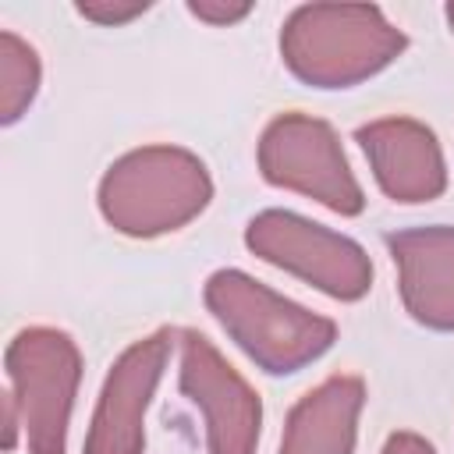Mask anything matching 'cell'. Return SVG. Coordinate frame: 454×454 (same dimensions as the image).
<instances>
[{
  "instance_id": "obj_1",
  "label": "cell",
  "mask_w": 454,
  "mask_h": 454,
  "mask_svg": "<svg viewBox=\"0 0 454 454\" xmlns=\"http://www.w3.org/2000/svg\"><path fill=\"white\" fill-rule=\"evenodd\" d=\"M404 50L408 35L376 4H305L280 28L284 67L312 89H351Z\"/></svg>"
},
{
  "instance_id": "obj_2",
  "label": "cell",
  "mask_w": 454,
  "mask_h": 454,
  "mask_svg": "<svg viewBox=\"0 0 454 454\" xmlns=\"http://www.w3.org/2000/svg\"><path fill=\"white\" fill-rule=\"evenodd\" d=\"M202 301L248 362L270 376H291L319 362L337 340L333 319L284 298L241 270L209 273Z\"/></svg>"
},
{
  "instance_id": "obj_3",
  "label": "cell",
  "mask_w": 454,
  "mask_h": 454,
  "mask_svg": "<svg viewBox=\"0 0 454 454\" xmlns=\"http://www.w3.org/2000/svg\"><path fill=\"white\" fill-rule=\"evenodd\" d=\"M213 199L206 163L181 145H142L117 156L96 192L103 220L128 238L188 227Z\"/></svg>"
},
{
  "instance_id": "obj_4",
  "label": "cell",
  "mask_w": 454,
  "mask_h": 454,
  "mask_svg": "<svg viewBox=\"0 0 454 454\" xmlns=\"http://www.w3.org/2000/svg\"><path fill=\"white\" fill-rule=\"evenodd\" d=\"M7 390L18 401L28 454H67L71 411L82 383V351L57 326H25L4 351Z\"/></svg>"
},
{
  "instance_id": "obj_5",
  "label": "cell",
  "mask_w": 454,
  "mask_h": 454,
  "mask_svg": "<svg viewBox=\"0 0 454 454\" xmlns=\"http://www.w3.org/2000/svg\"><path fill=\"white\" fill-rule=\"evenodd\" d=\"M255 160L273 188L298 192L337 216H358L365 209V192L340 149L337 131L312 114H277L259 138Z\"/></svg>"
},
{
  "instance_id": "obj_6",
  "label": "cell",
  "mask_w": 454,
  "mask_h": 454,
  "mask_svg": "<svg viewBox=\"0 0 454 454\" xmlns=\"http://www.w3.org/2000/svg\"><path fill=\"white\" fill-rule=\"evenodd\" d=\"M245 245L262 262L312 284L326 298L358 301L372 287V262L358 241L291 209H262L245 227Z\"/></svg>"
},
{
  "instance_id": "obj_7",
  "label": "cell",
  "mask_w": 454,
  "mask_h": 454,
  "mask_svg": "<svg viewBox=\"0 0 454 454\" xmlns=\"http://www.w3.org/2000/svg\"><path fill=\"white\" fill-rule=\"evenodd\" d=\"M181 394L202 411L209 454H255L262 433V401L248 380L199 330H181Z\"/></svg>"
},
{
  "instance_id": "obj_8",
  "label": "cell",
  "mask_w": 454,
  "mask_h": 454,
  "mask_svg": "<svg viewBox=\"0 0 454 454\" xmlns=\"http://www.w3.org/2000/svg\"><path fill=\"white\" fill-rule=\"evenodd\" d=\"M174 330L160 326L121 351L110 365L82 454H145V411L170 362Z\"/></svg>"
},
{
  "instance_id": "obj_9",
  "label": "cell",
  "mask_w": 454,
  "mask_h": 454,
  "mask_svg": "<svg viewBox=\"0 0 454 454\" xmlns=\"http://www.w3.org/2000/svg\"><path fill=\"white\" fill-rule=\"evenodd\" d=\"M355 142L380 184L401 206L433 202L447 188V163L440 138L415 117H380L355 131Z\"/></svg>"
},
{
  "instance_id": "obj_10",
  "label": "cell",
  "mask_w": 454,
  "mask_h": 454,
  "mask_svg": "<svg viewBox=\"0 0 454 454\" xmlns=\"http://www.w3.org/2000/svg\"><path fill=\"white\" fill-rule=\"evenodd\" d=\"M383 241L397 266L404 312L429 330H454V227H408Z\"/></svg>"
},
{
  "instance_id": "obj_11",
  "label": "cell",
  "mask_w": 454,
  "mask_h": 454,
  "mask_svg": "<svg viewBox=\"0 0 454 454\" xmlns=\"http://www.w3.org/2000/svg\"><path fill=\"white\" fill-rule=\"evenodd\" d=\"M365 383L358 376H330L294 401L277 454H355Z\"/></svg>"
},
{
  "instance_id": "obj_12",
  "label": "cell",
  "mask_w": 454,
  "mask_h": 454,
  "mask_svg": "<svg viewBox=\"0 0 454 454\" xmlns=\"http://www.w3.org/2000/svg\"><path fill=\"white\" fill-rule=\"evenodd\" d=\"M43 82V60L32 43H25L18 32H0V121L14 124L28 114L35 92Z\"/></svg>"
},
{
  "instance_id": "obj_13",
  "label": "cell",
  "mask_w": 454,
  "mask_h": 454,
  "mask_svg": "<svg viewBox=\"0 0 454 454\" xmlns=\"http://www.w3.org/2000/svg\"><path fill=\"white\" fill-rule=\"evenodd\" d=\"M149 11V4H110V0H92V4H78V14L96 21V25H106V28H117V25H128L135 18H142Z\"/></svg>"
},
{
  "instance_id": "obj_14",
  "label": "cell",
  "mask_w": 454,
  "mask_h": 454,
  "mask_svg": "<svg viewBox=\"0 0 454 454\" xmlns=\"http://www.w3.org/2000/svg\"><path fill=\"white\" fill-rule=\"evenodd\" d=\"M188 14L213 25V28H227L241 18L252 14V4H231V0H199V4H188Z\"/></svg>"
},
{
  "instance_id": "obj_15",
  "label": "cell",
  "mask_w": 454,
  "mask_h": 454,
  "mask_svg": "<svg viewBox=\"0 0 454 454\" xmlns=\"http://www.w3.org/2000/svg\"><path fill=\"white\" fill-rule=\"evenodd\" d=\"M380 454H436V447L426 436L411 433V429H397V433L387 436V443H383Z\"/></svg>"
},
{
  "instance_id": "obj_16",
  "label": "cell",
  "mask_w": 454,
  "mask_h": 454,
  "mask_svg": "<svg viewBox=\"0 0 454 454\" xmlns=\"http://www.w3.org/2000/svg\"><path fill=\"white\" fill-rule=\"evenodd\" d=\"M4 450H14L18 447V433H25L21 429V411H18V401H14V394L7 390L4 394Z\"/></svg>"
},
{
  "instance_id": "obj_17",
  "label": "cell",
  "mask_w": 454,
  "mask_h": 454,
  "mask_svg": "<svg viewBox=\"0 0 454 454\" xmlns=\"http://www.w3.org/2000/svg\"><path fill=\"white\" fill-rule=\"evenodd\" d=\"M443 14H447V25H450V32H454V4H447Z\"/></svg>"
}]
</instances>
